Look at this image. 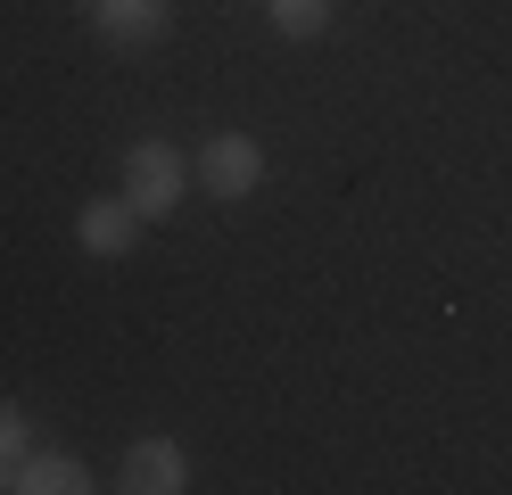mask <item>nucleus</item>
Returning <instances> with one entry per match:
<instances>
[{
  "mask_svg": "<svg viewBox=\"0 0 512 495\" xmlns=\"http://www.w3.org/2000/svg\"><path fill=\"white\" fill-rule=\"evenodd\" d=\"M124 198H133L141 223L174 215L182 198H190V157L174 141H133V149H124Z\"/></svg>",
  "mask_w": 512,
  "mask_h": 495,
  "instance_id": "nucleus-1",
  "label": "nucleus"
},
{
  "mask_svg": "<svg viewBox=\"0 0 512 495\" xmlns=\"http://www.w3.org/2000/svg\"><path fill=\"white\" fill-rule=\"evenodd\" d=\"M190 182H199L207 198H256V182H265V149H256V132H207L199 149H190Z\"/></svg>",
  "mask_w": 512,
  "mask_h": 495,
  "instance_id": "nucleus-2",
  "label": "nucleus"
},
{
  "mask_svg": "<svg viewBox=\"0 0 512 495\" xmlns=\"http://www.w3.org/2000/svg\"><path fill=\"white\" fill-rule=\"evenodd\" d=\"M116 487H124V495H182V487H190L182 438H133L124 462H116Z\"/></svg>",
  "mask_w": 512,
  "mask_h": 495,
  "instance_id": "nucleus-3",
  "label": "nucleus"
},
{
  "mask_svg": "<svg viewBox=\"0 0 512 495\" xmlns=\"http://www.w3.org/2000/svg\"><path fill=\"white\" fill-rule=\"evenodd\" d=\"M75 248H83V256H108V264H116V256H133V248H141V215H133V198H124V190H116V198H91V207L75 215Z\"/></svg>",
  "mask_w": 512,
  "mask_h": 495,
  "instance_id": "nucleus-4",
  "label": "nucleus"
},
{
  "mask_svg": "<svg viewBox=\"0 0 512 495\" xmlns=\"http://www.w3.org/2000/svg\"><path fill=\"white\" fill-rule=\"evenodd\" d=\"M91 25H100V42H116V50H149L157 33H166V0H100Z\"/></svg>",
  "mask_w": 512,
  "mask_h": 495,
  "instance_id": "nucleus-5",
  "label": "nucleus"
},
{
  "mask_svg": "<svg viewBox=\"0 0 512 495\" xmlns=\"http://www.w3.org/2000/svg\"><path fill=\"white\" fill-rule=\"evenodd\" d=\"M9 487H17V495H83V487H100V479H91L75 454H50V446H34V454H25L17 471H9Z\"/></svg>",
  "mask_w": 512,
  "mask_h": 495,
  "instance_id": "nucleus-6",
  "label": "nucleus"
},
{
  "mask_svg": "<svg viewBox=\"0 0 512 495\" xmlns=\"http://www.w3.org/2000/svg\"><path fill=\"white\" fill-rule=\"evenodd\" d=\"M265 25L281 42H323L331 33V0H265Z\"/></svg>",
  "mask_w": 512,
  "mask_h": 495,
  "instance_id": "nucleus-7",
  "label": "nucleus"
},
{
  "mask_svg": "<svg viewBox=\"0 0 512 495\" xmlns=\"http://www.w3.org/2000/svg\"><path fill=\"white\" fill-rule=\"evenodd\" d=\"M25 454H34V429H25V413H17V405H0V462L17 471Z\"/></svg>",
  "mask_w": 512,
  "mask_h": 495,
  "instance_id": "nucleus-8",
  "label": "nucleus"
},
{
  "mask_svg": "<svg viewBox=\"0 0 512 495\" xmlns=\"http://www.w3.org/2000/svg\"><path fill=\"white\" fill-rule=\"evenodd\" d=\"M75 9H100V0H75Z\"/></svg>",
  "mask_w": 512,
  "mask_h": 495,
  "instance_id": "nucleus-9",
  "label": "nucleus"
},
{
  "mask_svg": "<svg viewBox=\"0 0 512 495\" xmlns=\"http://www.w3.org/2000/svg\"><path fill=\"white\" fill-rule=\"evenodd\" d=\"M0 487H9V462H0Z\"/></svg>",
  "mask_w": 512,
  "mask_h": 495,
  "instance_id": "nucleus-10",
  "label": "nucleus"
},
{
  "mask_svg": "<svg viewBox=\"0 0 512 495\" xmlns=\"http://www.w3.org/2000/svg\"><path fill=\"white\" fill-rule=\"evenodd\" d=\"M256 9H265V0H256Z\"/></svg>",
  "mask_w": 512,
  "mask_h": 495,
  "instance_id": "nucleus-11",
  "label": "nucleus"
}]
</instances>
